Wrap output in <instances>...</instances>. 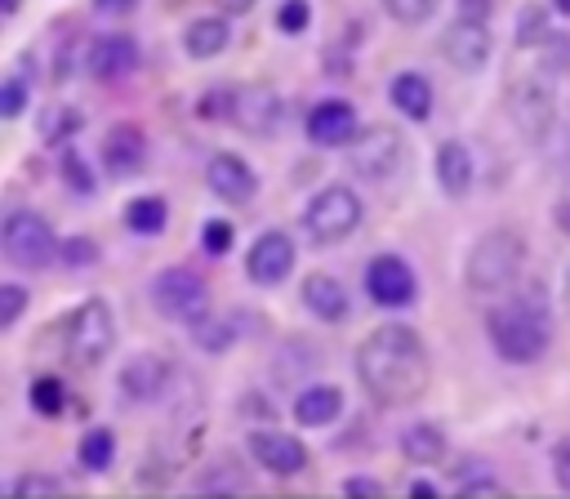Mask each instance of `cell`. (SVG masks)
Masks as SVG:
<instances>
[{
  "label": "cell",
  "instance_id": "cell-1",
  "mask_svg": "<svg viewBox=\"0 0 570 499\" xmlns=\"http://www.w3.org/2000/svg\"><path fill=\"white\" fill-rule=\"evenodd\" d=\"M356 379L383 405H414L428 392V379H432L423 334L405 321L374 325L356 348Z\"/></svg>",
  "mask_w": 570,
  "mask_h": 499
},
{
  "label": "cell",
  "instance_id": "cell-2",
  "mask_svg": "<svg viewBox=\"0 0 570 499\" xmlns=\"http://www.w3.org/2000/svg\"><path fill=\"white\" fill-rule=\"evenodd\" d=\"M485 339H490L499 361L534 365L548 352V343H552L543 294H534V299H503L499 307H490L485 312Z\"/></svg>",
  "mask_w": 570,
  "mask_h": 499
},
{
  "label": "cell",
  "instance_id": "cell-3",
  "mask_svg": "<svg viewBox=\"0 0 570 499\" xmlns=\"http://www.w3.org/2000/svg\"><path fill=\"white\" fill-rule=\"evenodd\" d=\"M521 267H525V236L512 227H494L476 236V245L468 250L463 281L472 294H508L521 281Z\"/></svg>",
  "mask_w": 570,
  "mask_h": 499
},
{
  "label": "cell",
  "instance_id": "cell-4",
  "mask_svg": "<svg viewBox=\"0 0 570 499\" xmlns=\"http://www.w3.org/2000/svg\"><path fill=\"white\" fill-rule=\"evenodd\" d=\"M557 67L534 53V71H521L508 80V116L525 143H543L557 116Z\"/></svg>",
  "mask_w": 570,
  "mask_h": 499
},
{
  "label": "cell",
  "instance_id": "cell-5",
  "mask_svg": "<svg viewBox=\"0 0 570 499\" xmlns=\"http://www.w3.org/2000/svg\"><path fill=\"white\" fill-rule=\"evenodd\" d=\"M347 165L365 183H392L410 165V143L392 125H365L347 147Z\"/></svg>",
  "mask_w": 570,
  "mask_h": 499
},
{
  "label": "cell",
  "instance_id": "cell-6",
  "mask_svg": "<svg viewBox=\"0 0 570 499\" xmlns=\"http://www.w3.org/2000/svg\"><path fill=\"white\" fill-rule=\"evenodd\" d=\"M361 227V196L343 183H330L307 196L303 205V232L316 245H338Z\"/></svg>",
  "mask_w": 570,
  "mask_h": 499
},
{
  "label": "cell",
  "instance_id": "cell-7",
  "mask_svg": "<svg viewBox=\"0 0 570 499\" xmlns=\"http://www.w3.org/2000/svg\"><path fill=\"white\" fill-rule=\"evenodd\" d=\"M67 361H76L80 370H94L111 356L116 348V316L102 299H85L71 316H67V334H62Z\"/></svg>",
  "mask_w": 570,
  "mask_h": 499
},
{
  "label": "cell",
  "instance_id": "cell-8",
  "mask_svg": "<svg viewBox=\"0 0 570 499\" xmlns=\"http://www.w3.org/2000/svg\"><path fill=\"white\" fill-rule=\"evenodd\" d=\"M0 245H4V258L27 267V272H40L49 263H58L62 254V241L53 236V227L36 214V209H13L4 214L0 223Z\"/></svg>",
  "mask_w": 570,
  "mask_h": 499
},
{
  "label": "cell",
  "instance_id": "cell-9",
  "mask_svg": "<svg viewBox=\"0 0 570 499\" xmlns=\"http://www.w3.org/2000/svg\"><path fill=\"white\" fill-rule=\"evenodd\" d=\"M151 307L169 321H183L187 330H196L200 321H209V290L191 267H165L151 276Z\"/></svg>",
  "mask_w": 570,
  "mask_h": 499
},
{
  "label": "cell",
  "instance_id": "cell-10",
  "mask_svg": "<svg viewBox=\"0 0 570 499\" xmlns=\"http://www.w3.org/2000/svg\"><path fill=\"white\" fill-rule=\"evenodd\" d=\"M245 454H249L263 472H272V477H298V472L307 468V446H303L298 437L281 432V428H249Z\"/></svg>",
  "mask_w": 570,
  "mask_h": 499
},
{
  "label": "cell",
  "instance_id": "cell-11",
  "mask_svg": "<svg viewBox=\"0 0 570 499\" xmlns=\"http://www.w3.org/2000/svg\"><path fill=\"white\" fill-rule=\"evenodd\" d=\"M365 294L379 303V307H410L414 303V294H419V276H414V267L401 258V254H379V258H370V267H365Z\"/></svg>",
  "mask_w": 570,
  "mask_h": 499
},
{
  "label": "cell",
  "instance_id": "cell-12",
  "mask_svg": "<svg viewBox=\"0 0 570 499\" xmlns=\"http://www.w3.org/2000/svg\"><path fill=\"white\" fill-rule=\"evenodd\" d=\"M441 53L454 71L463 76H476L485 71L490 53H494V40H490V27L485 22H468V18H454L445 31H441Z\"/></svg>",
  "mask_w": 570,
  "mask_h": 499
},
{
  "label": "cell",
  "instance_id": "cell-13",
  "mask_svg": "<svg viewBox=\"0 0 570 499\" xmlns=\"http://www.w3.org/2000/svg\"><path fill=\"white\" fill-rule=\"evenodd\" d=\"M169 379H174V365L160 352H138L120 365L116 388L125 392V401H160L169 392Z\"/></svg>",
  "mask_w": 570,
  "mask_h": 499
},
{
  "label": "cell",
  "instance_id": "cell-14",
  "mask_svg": "<svg viewBox=\"0 0 570 499\" xmlns=\"http://www.w3.org/2000/svg\"><path fill=\"white\" fill-rule=\"evenodd\" d=\"M303 129H307V143H316V147H352V138L361 134L356 111H352L347 98H321L307 111Z\"/></svg>",
  "mask_w": 570,
  "mask_h": 499
},
{
  "label": "cell",
  "instance_id": "cell-15",
  "mask_svg": "<svg viewBox=\"0 0 570 499\" xmlns=\"http://www.w3.org/2000/svg\"><path fill=\"white\" fill-rule=\"evenodd\" d=\"M294 272V241L285 232H263L254 236L249 254H245V276L254 285H281Z\"/></svg>",
  "mask_w": 570,
  "mask_h": 499
},
{
  "label": "cell",
  "instance_id": "cell-16",
  "mask_svg": "<svg viewBox=\"0 0 570 499\" xmlns=\"http://www.w3.org/2000/svg\"><path fill=\"white\" fill-rule=\"evenodd\" d=\"M98 156H102V169L111 178H129V174H138L147 165V134L134 120H120V125H111L102 134Z\"/></svg>",
  "mask_w": 570,
  "mask_h": 499
},
{
  "label": "cell",
  "instance_id": "cell-17",
  "mask_svg": "<svg viewBox=\"0 0 570 499\" xmlns=\"http://www.w3.org/2000/svg\"><path fill=\"white\" fill-rule=\"evenodd\" d=\"M85 67L94 80H125L134 67H138V40L125 36V31H107V36H94L89 53H85Z\"/></svg>",
  "mask_w": 570,
  "mask_h": 499
},
{
  "label": "cell",
  "instance_id": "cell-18",
  "mask_svg": "<svg viewBox=\"0 0 570 499\" xmlns=\"http://www.w3.org/2000/svg\"><path fill=\"white\" fill-rule=\"evenodd\" d=\"M205 183H209V192H214L218 200H227V205H245V200H254V192H258V174L249 169V160H240V156H232V151L209 156Z\"/></svg>",
  "mask_w": 570,
  "mask_h": 499
},
{
  "label": "cell",
  "instance_id": "cell-19",
  "mask_svg": "<svg viewBox=\"0 0 570 499\" xmlns=\"http://www.w3.org/2000/svg\"><path fill=\"white\" fill-rule=\"evenodd\" d=\"M303 307H307L316 321L338 325V321H347L352 299H347V290L338 285V276H330V272H312V276L303 281Z\"/></svg>",
  "mask_w": 570,
  "mask_h": 499
},
{
  "label": "cell",
  "instance_id": "cell-20",
  "mask_svg": "<svg viewBox=\"0 0 570 499\" xmlns=\"http://www.w3.org/2000/svg\"><path fill=\"white\" fill-rule=\"evenodd\" d=\"M343 414V388L338 383H307L294 397V423L298 428H330Z\"/></svg>",
  "mask_w": 570,
  "mask_h": 499
},
{
  "label": "cell",
  "instance_id": "cell-21",
  "mask_svg": "<svg viewBox=\"0 0 570 499\" xmlns=\"http://www.w3.org/2000/svg\"><path fill=\"white\" fill-rule=\"evenodd\" d=\"M472 174H476V165H472L468 143L445 138V143L436 147V183H441V192H445V196H454V200H459V196H468Z\"/></svg>",
  "mask_w": 570,
  "mask_h": 499
},
{
  "label": "cell",
  "instance_id": "cell-22",
  "mask_svg": "<svg viewBox=\"0 0 570 499\" xmlns=\"http://www.w3.org/2000/svg\"><path fill=\"white\" fill-rule=\"evenodd\" d=\"M227 40H232V27H227L223 13H205V18H191V22L183 27V49H187V58H196V62L218 58V53L227 49Z\"/></svg>",
  "mask_w": 570,
  "mask_h": 499
},
{
  "label": "cell",
  "instance_id": "cell-23",
  "mask_svg": "<svg viewBox=\"0 0 570 499\" xmlns=\"http://www.w3.org/2000/svg\"><path fill=\"white\" fill-rule=\"evenodd\" d=\"M387 98H392V107H396L401 116H410V120H428V116H432V85H428L423 71H401V76H392Z\"/></svg>",
  "mask_w": 570,
  "mask_h": 499
},
{
  "label": "cell",
  "instance_id": "cell-24",
  "mask_svg": "<svg viewBox=\"0 0 570 499\" xmlns=\"http://www.w3.org/2000/svg\"><path fill=\"white\" fill-rule=\"evenodd\" d=\"M281 98L276 89H249L240 94V107H236V125L249 129V134H276L281 129Z\"/></svg>",
  "mask_w": 570,
  "mask_h": 499
},
{
  "label": "cell",
  "instance_id": "cell-25",
  "mask_svg": "<svg viewBox=\"0 0 570 499\" xmlns=\"http://www.w3.org/2000/svg\"><path fill=\"white\" fill-rule=\"evenodd\" d=\"M445 450H450V441H445L441 423L419 419V423H405V428H401V454H405L410 463H423V468H428V463H441Z\"/></svg>",
  "mask_w": 570,
  "mask_h": 499
},
{
  "label": "cell",
  "instance_id": "cell-26",
  "mask_svg": "<svg viewBox=\"0 0 570 499\" xmlns=\"http://www.w3.org/2000/svg\"><path fill=\"white\" fill-rule=\"evenodd\" d=\"M557 31H552V4H525L521 13H517V49L521 53H539L548 40H552Z\"/></svg>",
  "mask_w": 570,
  "mask_h": 499
},
{
  "label": "cell",
  "instance_id": "cell-27",
  "mask_svg": "<svg viewBox=\"0 0 570 499\" xmlns=\"http://www.w3.org/2000/svg\"><path fill=\"white\" fill-rule=\"evenodd\" d=\"M80 125H85L80 107H67V102H49V107L40 111V120H36L40 138H45V143H53V147H67V143L80 134Z\"/></svg>",
  "mask_w": 570,
  "mask_h": 499
},
{
  "label": "cell",
  "instance_id": "cell-28",
  "mask_svg": "<svg viewBox=\"0 0 570 499\" xmlns=\"http://www.w3.org/2000/svg\"><path fill=\"white\" fill-rule=\"evenodd\" d=\"M165 223H169L165 196H134V200L125 205V227H129L134 236H160Z\"/></svg>",
  "mask_w": 570,
  "mask_h": 499
},
{
  "label": "cell",
  "instance_id": "cell-29",
  "mask_svg": "<svg viewBox=\"0 0 570 499\" xmlns=\"http://www.w3.org/2000/svg\"><path fill=\"white\" fill-rule=\"evenodd\" d=\"M76 459H80L85 472H107L111 459H116V432L111 428H89L76 446Z\"/></svg>",
  "mask_w": 570,
  "mask_h": 499
},
{
  "label": "cell",
  "instance_id": "cell-30",
  "mask_svg": "<svg viewBox=\"0 0 570 499\" xmlns=\"http://www.w3.org/2000/svg\"><path fill=\"white\" fill-rule=\"evenodd\" d=\"M454 486L459 490H468V495H485V490H503V481L490 472V463L485 459H476V454H468V459H459L454 463Z\"/></svg>",
  "mask_w": 570,
  "mask_h": 499
},
{
  "label": "cell",
  "instance_id": "cell-31",
  "mask_svg": "<svg viewBox=\"0 0 570 499\" xmlns=\"http://www.w3.org/2000/svg\"><path fill=\"white\" fill-rule=\"evenodd\" d=\"M236 107H240V94L218 85V89H205L196 98V120H236Z\"/></svg>",
  "mask_w": 570,
  "mask_h": 499
},
{
  "label": "cell",
  "instance_id": "cell-32",
  "mask_svg": "<svg viewBox=\"0 0 570 499\" xmlns=\"http://www.w3.org/2000/svg\"><path fill=\"white\" fill-rule=\"evenodd\" d=\"M27 397H31V410L36 414H62V405H67V392H62V379H53V374H40V379H31V388H27Z\"/></svg>",
  "mask_w": 570,
  "mask_h": 499
},
{
  "label": "cell",
  "instance_id": "cell-33",
  "mask_svg": "<svg viewBox=\"0 0 570 499\" xmlns=\"http://www.w3.org/2000/svg\"><path fill=\"white\" fill-rule=\"evenodd\" d=\"M58 174H62V183H67V192H76V196H94V174H89V165H85V156L76 151V147H62V160H58Z\"/></svg>",
  "mask_w": 570,
  "mask_h": 499
},
{
  "label": "cell",
  "instance_id": "cell-34",
  "mask_svg": "<svg viewBox=\"0 0 570 499\" xmlns=\"http://www.w3.org/2000/svg\"><path fill=\"white\" fill-rule=\"evenodd\" d=\"M27 94H31V80L13 67L4 80H0V116L4 120H13V116H22V107H27Z\"/></svg>",
  "mask_w": 570,
  "mask_h": 499
},
{
  "label": "cell",
  "instance_id": "cell-35",
  "mask_svg": "<svg viewBox=\"0 0 570 499\" xmlns=\"http://www.w3.org/2000/svg\"><path fill=\"white\" fill-rule=\"evenodd\" d=\"M232 241H236V232H232L227 218H209V223L200 227V250H205L209 258H223V254L232 250Z\"/></svg>",
  "mask_w": 570,
  "mask_h": 499
},
{
  "label": "cell",
  "instance_id": "cell-36",
  "mask_svg": "<svg viewBox=\"0 0 570 499\" xmlns=\"http://www.w3.org/2000/svg\"><path fill=\"white\" fill-rule=\"evenodd\" d=\"M191 339H196V348H205V352H223V348L236 339V330H232L227 321L209 316V321H200V325L191 330Z\"/></svg>",
  "mask_w": 570,
  "mask_h": 499
},
{
  "label": "cell",
  "instance_id": "cell-37",
  "mask_svg": "<svg viewBox=\"0 0 570 499\" xmlns=\"http://www.w3.org/2000/svg\"><path fill=\"white\" fill-rule=\"evenodd\" d=\"M307 22H312V4H307V0H281V9H276V27H281L285 36H303Z\"/></svg>",
  "mask_w": 570,
  "mask_h": 499
},
{
  "label": "cell",
  "instance_id": "cell-38",
  "mask_svg": "<svg viewBox=\"0 0 570 499\" xmlns=\"http://www.w3.org/2000/svg\"><path fill=\"white\" fill-rule=\"evenodd\" d=\"M383 4H387V13H392L396 22L419 27V22H428V18L436 13V4H441V0H383Z\"/></svg>",
  "mask_w": 570,
  "mask_h": 499
},
{
  "label": "cell",
  "instance_id": "cell-39",
  "mask_svg": "<svg viewBox=\"0 0 570 499\" xmlns=\"http://www.w3.org/2000/svg\"><path fill=\"white\" fill-rule=\"evenodd\" d=\"M22 307H27V290L18 281H4L0 285V330H13L18 316H22Z\"/></svg>",
  "mask_w": 570,
  "mask_h": 499
},
{
  "label": "cell",
  "instance_id": "cell-40",
  "mask_svg": "<svg viewBox=\"0 0 570 499\" xmlns=\"http://www.w3.org/2000/svg\"><path fill=\"white\" fill-rule=\"evenodd\" d=\"M58 263H67V267H94L98 263V245L89 236H67Z\"/></svg>",
  "mask_w": 570,
  "mask_h": 499
},
{
  "label": "cell",
  "instance_id": "cell-41",
  "mask_svg": "<svg viewBox=\"0 0 570 499\" xmlns=\"http://www.w3.org/2000/svg\"><path fill=\"white\" fill-rule=\"evenodd\" d=\"M13 495H62V481L49 472H22L13 481Z\"/></svg>",
  "mask_w": 570,
  "mask_h": 499
},
{
  "label": "cell",
  "instance_id": "cell-42",
  "mask_svg": "<svg viewBox=\"0 0 570 499\" xmlns=\"http://www.w3.org/2000/svg\"><path fill=\"white\" fill-rule=\"evenodd\" d=\"M552 477H557V486L570 495V437H561V441L552 446Z\"/></svg>",
  "mask_w": 570,
  "mask_h": 499
},
{
  "label": "cell",
  "instance_id": "cell-43",
  "mask_svg": "<svg viewBox=\"0 0 570 499\" xmlns=\"http://www.w3.org/2000/svg\"><path fill=\"white\" fill-rule=\"evenodd\" d=\"M343 495H352V499H379L383 495V481H374V477H343Z\"/></svg>",
  "mask_w": 570,
  "mask_h": 499
},
{
  "label": "cell",
  "instance_id": "cell-44",
  "mask_svg": "<svg viewBox=\"0 0 570 499\" xmlns=\"http://www.w3.org/2000/svg\"><path fill=\"white\" fill-rule=\"evenodd\" d=\"M454 18H468V22H490V9H494V0H454Z\"/></svg>",
  "mask_w": 570,
  "mask_h": 499
},
{
  "label": "cell",
  "instance_id": "cell-45",
  "mask_svg": "<svg viewBox=\"0 0 570 499\" xmlns=\"http://www.w3.org/2000/svg\"><path fill=\"white\" fill-rule=\"evenodd\" d=\"M134 4H138V0H94L98 13H129Z\"/></svg>",
  "mask_w": 570,
  "mask_h": 499
},
{
  "label": "cell",
  "instance_id": "cell-46",
  "mask_svg": "<svg viewBox=\"0 0 570 499\" xmlns=\"http://www.w3.org/2000/svg\"><path fill=\"white\" fill-rule=\"evenodd\" d=\"M410 495H414V499H436V486H432V481H423V477H419V481H414V486H410Z\"/></svg>",
  "mask_w": 570,
  "mask_h": 499
},
{
  "label": "cell",
  "instance_id": "cell-47",
  "mask_svg": "<svg viewBox=\"0 0 570 499\" xmlns=\"http://www.w3.org/2000/svg\"><path fill=\"white\" fill-rule=\"evenodd\" d=\"M218 9H223V13H249L254 0H218Z\"/></svg>",
  "mask_w": 570,
  "mask_h": 499
},
{
  "label": "cell",
  "instance_id": "cell-48",
  "mask_svg": "<svg viewBox=\"0 0 570 499\" xmlns=\"http://www.w3.org/2000/svg\"><path fill=\"white\" fill-rule=\"evenodd\" d=\"M557 227L570 236V200H561V205H557Z\"/></svg>",
  "mask_w": 570,
  "mask_h": 499
},
{
  "label": "cell",
  "instance_id": "cell-49",
  "mask_svg": "<svg viewBox=\"0 0 570 499\" xmlns=\"http://www.w3.org/2000/svg\"><path fill=\"white\" fill-rule=\"evenodd\" d=\"M552 4V13H561V18H570V0H548Z\"/></svg>",
  "mask_w": 570,
  "mask_h": 499
},
{
  "label": "cell",
  "instance_id": "cell-50",
  "mask_svg": "<svg viewBox=\"0 0 570 499\" xmlns=\"http://www.w3.org/2000/svg\"><path fill=\"white\" fill-rule=\"evenodd\" d=\"M18 4H22V0H0V9H4V18H9V13H18Z\"/></svg>",
  "mask_w": 570,
  "mask_h": 499
},
{
  "label": "cell",
  "instance_id": "cell-51",
  "mask_svg": "<svg viewBox=\"0 0 570 499\" xmlns=\"http://www.w3.org/2000/svg\"><path fill=\"white\" fill-rule=\"evenodd\" d=\"M566 299H570V267H566Z\"/></svg>",
  "mask_w": 570,
  "mask_h": 499
}]
</instances>
